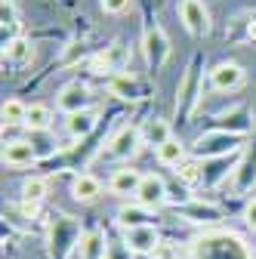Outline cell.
<instances>
[{"label": "cell", "mask_w": 256, "mask_h": 259, "mask_svg": "<svg viewBox=\"0 0 256 259\" xmlns=\"http://www.w3.org/2000/svg\"><path fill=\"white\" fill-rule=\"evenodd\" d=\"M142 123H136V120H123L114 133L108 136V142H105V148H102V154H99V160H108V164H130V160L142 151Z\"/></svg>", "instance_id": "obj_4"}, {"label": "cell", "mask_w": 256, "mask_h": 259, "mask_svg": "<svg viewBox=\"0 0 256 259\" xmlns=\"http://www.w3.org/2000/svg\"><path fill=\"white\" fill-rule=\"evenodd\" d=\"M25 130H28V133H50V130H53V108H50V105H44V102L28 105Z\"/></svg>", "instance_id": "obj_27"}, {"label": "cell", "mask_w": 256, "mask_h": 259, "mask_svg": "<svg viewBox=\"0 0 256 259\" xmlns=\"http://www.w3.org/2000/svg\"><path fill=\"white\" fill-rule=\"evenodd\" d=\"M154 210L139 204V201H123L114 213V225L120 232H130V229H142V225H154Z\"/></svg>", "instance_id": "obj_17"}, {"label": "cell", "mask_w": 256, "mask_h": 259, "mask_svg": "<svg viewBox=\"0 0 256 259\" xmlns=\"http://www.w3.org/2000/svg\"><path fill=\"white\" fill-rule=\"evenodd\" d=\"M102 126V108H87V111H77V114H68L65 117V133L71 142H80L87 136H93L96 130Z\"/></svg>", "instance_id": "obj_18"}, {"label": "cell", "mask_w": 256, "mask_h": 259, "mask_svg": "<svg viewBox=\"0 0 256 259\" xmlns=\"http://www.w3.org/2000/svg\"><path fill=\"white\" fill-rule=\"evenodd\" d=\"M256 188V142H247V148L241 151V160L229 179V191L235 198H244Z\"/></svg>", "instance_id": "obj_12"}, {"label": "cell", "mask_w": 256, "mask_h": 259, "mask_svg": "<svg viewBox=\"0 0 256 259\" xmlns=\"http://www.w3.org/2000/svg\"><path fill=\"white\" fill-rule=\"evenodd\" d=\"M176 179H179L185 188H201V182H204V160L185 157L182 164L176 167Z\"/></svg>", "instance_id": "obj_28"}, {"label": "cell", "mask_w": 256, "mask_h": 259, "mask_svg": "<svg viewBox=\"0 0 256 259\" xmlns=\"http://www.w3.org/2000/svg\"><path fill=\"white\" fill-rule=\"evenodd\" d=\"M13 65V68H25V65L34 62V44L28 37H13L10 44H4V65Z\"/></svg>", "instance_id": "obj_25"}, {"label": "cell", "mask_w": 256, "mask_h": 259, "mask_svg": "<svg viewBox=\"0 0 256 259\" xmlns=\"http://www.w3.org/2000/svg\"><path fill=\"white\" fill-rule=\"evenodd\" d=\"M170 37L164 34V28L157 25V19L145 16V25H142V56H145V65L151 74H161L164 65L170 62Z\"/></svg>", "instance_id": "obj_5"}, {"label": "cell", "mask_w": 256, "mask_h": 259, "mask_svg": "<svg viewBox=\"0 0 256 259\" xmlns=\"http://www.w3.org/2000/svg\"><path fill=\"white\" fill-rule=\"evenodd\" d=\"M108 96H114L117 102H142L148 90L139 77H133L130 71H123V74H114L108 77Z\"/></svg>", "instance_id": "obj_19"}, {"label": "cell", "mask_w": 256, "mask_h": 259, "mask_svg": "<svg viewBox=\"0 0 256 259\" xmlns=\"http://www.w3.org/2000/svg\"><path fill=\"white\" fill-rule=\"evenodd\" d=\"M102 191H105L102 179L93 176V173H77V176L71 179V198H74L77 204H96V201L102 198Z\"/></svg>", "instance_id": "obj_22"}, {"label": "cell", "mask_w": 256, "mask_h": 259, "mask_svg": "<svg viewBox=\"0 0 256 259\" xmlns=\"http://www.w3.org/2000/svg\"><path fill=\"white\" fill-rule=\"evenodd\" d=\"M105 259H133V250L123 244V238L108 232V253H105Z\"/></svg>", "instance_id": "obj_31"}, {"label": "cell", "mask_w": 256, "mask_h": 259, "mask_svg": "<svg viewBox=\"0 0 256 259\" xmlns=\"http://www.w3.org/2000/svg\"><path fill=\"white\" fill-rule=\"evenodd\" d=\"M4 126H25L28 120V105L19 99V96H10V99L4 102Z\"/></svg>", "instance_id": "obj_30"}, {"label": "cell", "mask_w": 256, "mask_h": 259, "mask_svg": "<svg viewBox=\"0 0 256 259\" xmlns=\"http://www.w3.org/2000/svg\"><path fill=\"white\" fill-rule=\"evenodd\" d=\"M191 157L198 160H210V157H226V154H238L247 148V139L232 136V133H222V130H204V133L188 145Z\"/></svg>", "instance_id": "obj_7"}, {"label": "cell", "mask_w": 256, "mask_h": 259, "mask_svg": "<svg viewBox=\"0 0 256 259\" xmlns=\"http://www.w3.org/2000/svg\"><path fill=\"white\" fill-rule=\"evenodd\" d=\"M188 151H191V148H188V145H185L182 139H176V136H173V139H170L167 145H161V148L154 151V160H157V164H161V167H173V170H176V167L182 164L185 157H191Z\"/></svg>", "instance_id": "obj_26"}, {"label": "cell", "mask_w": 256, "mask_h": 259, "mask_svg": "<svg viewBox=\"0 0 256 259\" xmlns=\"http://www.w3.org/2000/svg\"><path fill=\"white\" fill-rule=\"evenodd\" d=\"M130 7H133V0H99V10L105 16H123Z\"/></svg>", "instance_id": "obj_32"}, {"label": "cell", "mask_w": 256, "mask_h": 259, "mask_svg": "<svg viewBox=\"0 0 256 259\" xmlns=\"http://www.w3.org/2000/svg\"><path fill=\"white\" fill-rule=\"evenodd\" d=\"M142 170H136L133 164H123V167H117L111 176H108V182H105V188H108V194H114V198H136V191H139V185H142Z\"/></svg>", "instance_id": "obj_16"}, {"label": "cell", "mask_w": 256, "mask_h": 259, "mask_svg": "<svg viewBox=\"0 0 256 259\" xmlns=\"http://www.w3.org/2000/svg\"><path fill=\"white\" fill-rule=\"evenodd\" d=\"M173 139V126H170V120H164V117H148V120H142V142L148 145V148H161V145H167Z\"/></svg>", "instance_id": "obj_24"}, {"label": "cell", "mask_w": 256, "mask_h": 259, "mask_svg": "<svg viewBox=\"0 0 256 259\" xmlns=\"http://www.w3.org/2000/svg\"><path fill=\"white\" fill-rule=\"evenodd\" d=\"M173 256H179V247H173L170 241H161L157 250L151 253V259H173Z\"/></svg>", "instance_id": "obj_33"}, {"label": "cell", "mask_w": 256, "mask_h": 259, "mask_svg": "<svg viewBox=\"0 0 256 259\" xmlns=\"http://www.w3.org/2000/svg\"><path fill=\"white\" fill-rule=\"evenodd\" d=\"M173 259H188V256H185V250H182V253H179V256H173Z\"/></svg>", "instance_id": "obj_37"}, {"label": "cell", "mask_w": 256, "mask_h": 259, "mask_svg": "<svg viewBox=\"0 0 256 259\" xmlns=\"http://www.w3.org/2000/svg\"><path fill=\"white\" fill-rule=\"evenodd\" d=\"M173 216L188 222V225H198L201 232L207 229H222V219H226V210L216 207L213 201H204V198H188L182 204H170Z\"/></svg>", "instance_id": "obj_6"}, {"label": "cell", "mask_w": 256, "mask_h": 259, "mask_svg": "<svg viewBox=\"0 0 256 259\" xmlns=\"http://www.w3.org/2000/svg\"><path fill=\"white\" fill-rule=\"evenodd\" d=\"M123 244L133 250V256H148L157 250V244H161V232H157V225H142V229H130V232H120Z\"/></svg>", "instance_id": "obj_20"}, {"label": "cell", "mask_w": 256, "mask_h": 259, "mask_svg": "<svg viewBox=\"0 0 256 259\" xmlns=\"http://www.w3.org/2000/svg\"><path fill=\"white\" fill-rule=\"evenodd\" d=\"M50 194V179L47 176H28L22 182V201H31V204H44Z\"/></svg>", "instance_id": "obj_29"}, {"label": "cell", "mask_w": 256, "mask_h": 259, "mask_svg": "<svg viewBox=\"0 0 256 259\" xmlns=\"http://www.w3.org/2000/svg\"><path fill=\"white\" fill-rule=\"evenodd\" d=\"M105 253H108V232L105 229H87V235H83V241L71 259H105Z\"/></svg>", "instance_id": "obj_23"}, {"label": "cell", "mask_w": 256, "mask_h": 259, "mask_svg": "<svg viewBox=\"0 0 256 259\" xmlns=\"http://www.w3.org/2000/svg\"><path fill=\"white\" fill-rule=\"evenodd\" d=\"M133 201H139V204H145V207H151V210L164 207V204H173V201H170L167 179H164L161 173H145V176H142V185H139V191H136Z\"/></svg>", "instance_id": "obj_15"}, {"label": "cell", "mask_w": 256, "mask_h": 259, "mask_svg": "<svg viewBox=\"0 0 256 259\" xmlns=\"http://www.w3.org/2000/svg\"><path fill=\"white\" fill-rule=\"evenodd\" d=\"M247 40L256 47V19H250V22H247Z\"/></svg>", "instance_id": "obj_36"}, {"label": "cell", "mask_w": 256, "mask_h": 259, "mask_svg": "<svg viewBox=\"0 0 256 259\" xmlns=\"http://www.w3.org/2000/svg\"><path fill=\"white\" fill-rule=\"evenodd\" d=\"M176 13H179L182 28L188 31L191 37H207L210 34L213 22H210V10H207L204 0H179Z\"/></svg>", "instance_id": "obj_11"}, {"label": "cell", "mask_w": 256, "mask_h": 259, "mask_svg": "<svg viewBox=\"0 0 256 259\" xmlns=\"http://www.w3.org/2000/svg\"><path fill=\"white\" fill-rule=\"evenodd\" d=\"M93 102H96V96H93V90H90L87 80H68L65 87L56 93V108L65 114V117L93 108Z\"/></svg>", "instance_id": "obj_9"}, {"label": "cell", "mask_w": 256, "mask_h": 259, "mask_svg": "<svg viewBox=\"0 0 256 259\" xmlns=\"http://www.w3.org/2000/svg\"><path fill=\"white\" fill-rule=\"evenodd\" d=\"M238 160H241V151L238 154H226V157H210V160H204V182H201V188L213 191L219 185H229V179H232V173L238 167Z\"/></svg>", "instance_id": "obj_14"}, {"label": "cell", "mask_w": 256, "mask_h": 259, "mask_svg": "<svg viewBox=\"0 0 256 259\" xmlns=\"http://www.w3.org/2000/svg\"><path fill=\"white\" fill-rule=\"evenodd\" d=\"M207 83L213 93H235L247 83V71L238 62H219L207 71Z\"/></svg>", "instance_id": "obj_13"}, {"label": "cell", "mask_w": 256, "mask_h": 259, "mask_svg": "<svg viewBox=\"0 0 256 259\" xmlns=\"http://www.w3.org/2000/svg\"><path fill=\"white\" fill-rule=\"evenodd\" d=\"M188 259H256V250L247 244L244 235L232 229H207L191 238L185 247Z\"/></svg>", "instance_id": "obj_1"}, {"label": "cell", "mask_w": 256, "mask_h": 259, "mask_svg": "<svg viewBox=\"0 0 256 259\" xmlns=\"http://www.w3.org/2000/svg\"><path fill=\"white\" fill-rule=\"evenodd\" d=\"M241 219H244V225H247V229H253V232H256V198H250V201L244 204V213H241Z\"/></svg>", "instance_id": "obj_34"}, {"label": "cell", "mask_w": 256, "mask_h": 259, "mask_svg": "<svg viewBox=\"0 0 256 259\" xmlns=\"http://www.w3.org/2000/svg\"><path fill=\"white\" fill-rule=\"evenodd\" d=\"M210 130H222V133L247 139L253 133V108L250 105H235L229 111H219V114H213Z\"/></svg>", "instance_id": "obj_10"}, {"label": "cell", "mask_w": 256, "mask_h": 259, "mask_svg": "<svg viewBox=\"0 0 256 259\" xmlns=\"http://www.w3.org/2000/svg\"><path fill=\"white\" fill-rule=\"evenodd\" d=\"M37 151L31 145V139H4V164L13 167V170H22V167H31L37 164Z\"/></svg>", "instance_id": "obj_21"}, {"label": "cell", "mask_w": 256, "mask_h": 259, "mask_svg": "<svg viewBox=\"0 0 256 259\" xmlns=\"http://www.w3.org/2000/svg\"><path fill=\"white\" fill-rule=\"evenodd\" d=\"M83 235L87 232H83L80 219H74L71 213L56 210L50 216V225H47V253H50V259H71L74 250L80 247Z\"/></svg>", "instance_id": "obj_3"}, {"label": "cell", "mask_w": 256, "mask_h": 259, "mask_svg": "<svg viewBox=\"0 0 256 259\" xmlns=\"http://www.w3.org/2000/svg\"><path fill=\"white\" fill-rule=\"evenodd\" d=\"M16 210L22 213V219H37L40 216V204H31V201H19Z\"/></svg>", "instance_id": "obj_35"}, {"label": "cell", "mask_w": 256, "mask_h": 259, "mask_svg": "<svg viewBox=\"0 0 256 259\" xmlns=\"http://www.w3.org/2000/svg\"><path fill=\"white\" fill-rule=\"evenodd\" d=\"M90 68H93V74H99V77L123 74L126 68H130V47H126L123 40H111L105 50L90 56Z\"/></svg>", "instance_id": "obj_8"}, {"label": "cell", "mask_w": 256, "mask_h": 259, "mask_svg": "<svg viewBox=\"0 0 256 259\" xmlns=\"http://www.w3.org/2000/svg\"><path fill=\"white\" fill-rule=\"evenodd\" d=\"M201 99H204V53H195L188 59L185 71L179 77V87H176V102H173L176 120L188 123L191 117H195Z\"/></svg>", "instance_id": "obj_2"}]
</instances>
